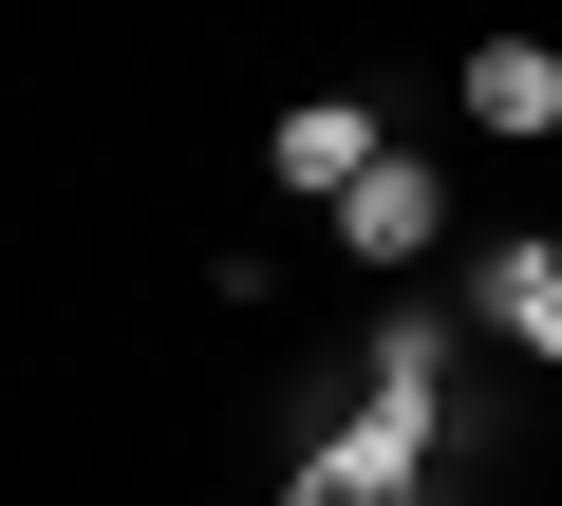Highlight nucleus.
I'll use <instances>...</instances> for the list:
<instances>
[{
    "label": "nucleus",
    "instance_id": "5",
    "mask_svg": "<svg viewBox=\"0 0 562 506\" xmlns=\"http://www.w3.org/2000/svg\"><path fill=\"white\" fill-rule=\"evenodd\" d=\"M413 487H431V450H394V431H357V413L281 469V506H413Z\"/></svg>",
    "mask_w": 562,
    "mask_h": 506
},
{
    "label": "nucleus",
    "instance_id": "2",
    "mask_svg": "<svg viewBox=\"0 0 562 506\" xmlns=\"http://www.w3.org/2000/svg\"><path fill=\"white\" fill-rule=\"evenodd\" d=\"M375 150H394V113H375V94H301V113H281V132H262V169H281V188H301V206H338V188H357Z\"/></svg>",
    "mask_w": 562,
    "mask_h": 506
},
{
    "label": "nucleus",
    "instance_id": "1",
    "mask_svg": "<svg viewBox=\"0 0 562 506\" xmlns=\"http://www.w3.org/2000/svg\"><path fill=\"white\" fill-rule=\"evenodd\" d=\"M450 394H469V319H450V301H394V319L357 338V431H394V450L450 469Z\"/></svg>",
    "mask_w": 562,
    "mask_h": 506
},
{
    "label": "nucleus",
    "instance_id": "4",
    "mask_svg": "<svg viewBox=\"0 0 562 506\" xmlns=\"http://www.w3.org/2000/svg\"><path fill=\"white\" fill-rule=\"evenodd\" d=\"M469 319H487L506 357L562 375V244H487V263H469Z\"/></svg>",
    "mask_w": 562,
    "mask_h": 506
},
{
    "label": "nucleus",
    "instance_id": "3",
    "mask_svg": "<svg viewBox=\"0 0 562 506\" xmlns=\"http://www.w3.org/2000/svg\"><path fill=\"white\" fill-rule=\"evenodd\" d=\"M338 244H357V263H431V244H450V188H431L413 150H375V169L338 188Z\"/></svg>",
    "mask_w": 562,
    "mask_h": 506
},
{
    "label": "nucleus",
    "instance_id": "6",
    "mask_svg": "<svg viewBox=\"0 0 562 506\" xmlns=\"http://www.w3.org/2000/svg\"><path fill=\"white\" fill-rule=\"evenodd\" d=\"M469 113H487V132H562V57H543V38H487V57H469Z\"/></svg>",
    "mask_w": 562,
    "mask_h": 506
}]
</instances>
